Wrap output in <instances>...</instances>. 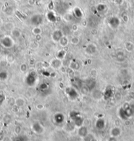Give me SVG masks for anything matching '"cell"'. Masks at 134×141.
Returning a JSON list of instances; mask_svg holds the SVG:
<instances>
[{
	"instance_id": "obj_11",
	"label": "cell",
	"mask_w": 134,
	"mask_h": 141,
	"mask_svg": "<svg viewBox=\"0 0 134 141\" xmlns=\"http://www.w3.org/2000/svg\"><path fill=\"white\" fill-rule=\"evenodd\" d=\"M78 135L81 137H85V136H87L88 135V129H87V127L83 126V125L80 127L79 129H78Z\"/></svg>"
},
{
	"instance_id": "obj_13",
	"label": "cell",
	"mask_w": 134,
	"mask_h": 141,
	"mask_svg": "<svg viewBox=\"0 0 134 141\" xmlns=\"http://www.w3.org/2000/svg\"><path fill=\"white\" fill-rule=\"evenodd\" d=\"M41 16H40V15H35V16H33L31 19L32 24L36 26L40 25L42 22V18Z\"/></svg>"
},
{
	"instance_id": "obj_23",
	"label": "cell",
	"mask_w": 134,
	"mask_h": 141,
	"mask_svg": "<svg viewBox=\"0 0 134 141\" xmlns=\"http://www.w3.org/2000/svg\"><path fill=\"white\" fill-rule=\"evenodd\" d=\"M126 49L128 51H132L134 49V45L132 42H127L126 44Z\"/></svg>"
},
{
	"instance_id": "obj_15",
	"label": "cell",
	"mask_w": 134,
	"mask_h": 141,
	"mask_svg": "<svg viewBox=\"0 0 134 141\" xmlns=\"http://www.w3.org/2000/svg\"><path fill=\"white\" fill-rule=\"evenodd\" d=\"M49 89V85L48 83H45V82H43L39 85V90L40 91V92L42 91V93H45L47 91V90Z\"/></svg>"
},
{
	"instance_id": "obj_28",
	"label": "cell",
	"mask_w": 134,
	"mask_h": 141,
	"mask_svg": "<svg viewBox=\"0 0 134 141\" xmlns=\"http://www.w3.org/2000/svg\"><path fill=\"white\" fill-rule=\"evenodd\" d=\"M79 39L77 37H74V38H72V40H71V43L72 44H74V45H76V44H78L79 43Z\"/></svg>"
},
{
	"instance_id": "obj_7",
	"label": "cell",
	"mask_w": 134,
	"mask_h": 141,
	"mask_svg": "<svg viewBox=\"0 0 134 141\" xmlns=\"http://www.w3.org/2000/svg\"><path fill=\"white\" fill-rule=\"evenodd\" d=\"M114 94V91L112 89L111 87H107L106 89H105V91H104L103 93V98L105 100H109L111 99V98L112 97Z\"/></svg>"
},
{
	"instance_id": "obj_17",
	"label": "cell",
	"mask_w": 134,
	"mask_h": 141,
	"mask_svg": "<svg viewBox=\"0 0 134 141\" xmlns=\"http://www.w3.org/2000/svg\"><path fill=\"white\" fill-rule=\"evenodd\" d=\"M95 85H96V82L93 80H87V82H86V86L89 89V91H91L92 89H94Z\"/></svg>"
},
{
	"instance_id": "obj_5",
	"label": "cell",
	"mask_w": 134,
	"mask_h": 141,
	"mask_svg": "<svg viewBox=\"0 0 134 141\" xmlns=\"http://www.w3.org/2000/svg\"><path fill=\"white\" fill-rule=\"evenodd\" d=\"M32 129L33 131L35 133L37 134H42L44 131L43 126L40 124V123H39L38 121H36V122L33 123L32 125Z\"/></svg>"
},
{
	"instance_id": "obj_14",
	"label": "cell",
	"mask_w": 134,
	"mask_h": 141,
	"mask_svg": "<svg viewBox=\"0 0 134 141\" xmlns=\"http://www.w3.org/2000/svg\"><path fill=\"white\" fill-rule=\"evenodd\" d=\"M111 134L113 137H118L121 134V130L118 127H113L111 129Z\"/></svg>"
},
{
	"instance_id": "obj_25",
	"label": "cell",
	"mask_w": 134,
	"mask_h": 141,
	"mask_svg": "<svg viewBox=\"0 0 134 141\" xmlns=\"http://www.w3.org/2000/svg\"><path fill=\"white\" fill-rule=\"evenodd\" d=\"M12 34H13V36L15 37V38H19V37L20 36V32L18 30H13V31H12Z\"/></svg>"
},
{
	"instance_id": "obj_32",
	"label": "cell",
	"mask_w": 134,
	"mask_h": 141,
	"mask_svg": "<svg viewBox=\"0 0 134 141\" xmlns=\"http://www.w3.org/2000/svg\"><path fill=\"white\" fill-rule=\"evenodd\" d=\"M15 132H16V134H19L20 133V131H21V127L20 126H17L16 127V128L15 129Z\"/></svg>"
},
{
	"instance_id": "obj_33",
	"label": "cell",
	"mask_w": 134,
	"mask_h": 141,
	"mask_svg": "<svg viewBox=\"0 0 134 141\" xmlns=\"http://www.w3.org/2000/svg\"><path fill=\"white\" fill-rule=\"evenodd\" d=\"M3 139V133L0 132V141H1Z\"/></svg>"
},
{
	"instance_id": "obj_19",
	"label": "cell",
	"mask_w": 134,
	"mask_h": 141,
	"mask_svg": "<svg viewBox=\"0 0 134 141\" xmlns=\"http://www.w3.org/2000/svg\"><path fill=\"white\" fill-rule=\"evenodd\" d=\"M47 18H48V20H49V21H51V22H54L56 21V19H57L56 17L55 16L54 13H52L51 11H50V12H49V13H47Z\"/></svg>"
},
{
	"instance_id": "obj_9",
	"label": "cell",
	"mask_w": 134,
	"mask_h": 141,
	"mask_svg": "<svg viewBox=\"0 0 134 141\" xmlns=\"http://www.w3.org/2000/svg\"><path fill=\"white\" fill-rule=\"evenodd\" d=\"M63 36L62 31L59 30H57L54 31L52 34V39L55 42H59V40L61 39L62 37Z\"/></svg>"
},
{
	"instance_id": "obj_27",
	"label": "cell",
	"mask_w": 134,
	"mask_h": 141,
	"mask_svg": "<svg viewBox=\"0 0 134 141\" xmlns=\"http://www.w3.org/2000/svg\"><path fill=\"white\" fill-rule=\"evenodd\" d=\"M33 32L35 34L39 35L41 34V32H42V30L40 29L39 27H36L34 28V30H33Z\"/></svg>"
},
{
	"instance_id": "obj_2",
	"label": "cell",
	"mask_w": 134,
	"mask_h": 141,
	"mask_svg": "<svg viewBox=\"0 0 134 141\" xmlns=\"http://www.w3.org/2000/svg\"><path fill=\"white\" fill-rule=\"evenodd\" d=\"M37 81V74L36 73L32 71L30 72L26 76L25 78V83L26 85L30 86V87H33L35 85Z\"/></svg>"
},
{
	"instance_id": "obj_10",
	"label": "cell",
	"mask_w": 134,
	"mask_h": 141,
	"mask_svg": "<svg viewBox=\"0 0 134 141\" xmlns=\"http://www.w3.org/2000/svg\"><path fill=\"white\" fill-rule=\"evenodd\" d=\"M105 120L103 118H99L95 122V127L99 130H102L105 128Z\"/></svg>"
},
{
	"instance_id": "obj_18",
	"label": "cell",
	"mask_w": 134,
	"mask_h": 141,
	"mask_svg": "<svg viewBox=\"0 0 134 141\" xmlns=\"http://www.w3.org/2000/svg\"><path fill=\"white\" fill-rule=\"evenodd\" d=\"M51 64L55 68H58L61 65V60L57 58V59L53 60L51 62Z\"/></svg>"
},
{
	"instance_id": "obj_22",
	"label": "cell",
	"mask_w": 134,
	"mask_h": 141,
	"mask_svg": "<svg viewBox=\"0 0 134 141\" xmlns=\"http://www.w3.org/2000/svg\"><path fill=\"white\" fill-rule=\"evenodd\" d=\"M59 42L61 46H66V45H67V44H68V39H67L65 36H63L61 38V39L59 40Z\"/></svg>"
},
{
	"instance_id": "obj_12",
	"label": "cell",
	"mask_w": 134,
	"mask_h": 141,
	"mask_svg": "<svg viewBox=\"0 0 134 141\" xmlns=\"http://www.w3.org/2000/svg\"><path fill=\"white\" fill-rule=\"evenodd\" d=\"M97 51V47L94 44H89L87 45L86 49H85V51L87 54H94L95 52Z\"/></svg>"
},
{
	"instance_id": "obj_4",
	"label": "cell",
	"mask_w": 134,
	"mask_h": 141,
	"mask_svg": "<svg viewBox=\"0 0 134 141\" xmlns=\"http://www.w3.org/2000/svg\"><path fill=\"white\" fill-rule=\"evenodd\" d=\"M66 94L68 95L69 98L72 100H76L79 96L78 93L76 89L74 87H68L65 90Z\"/></svg>"
},
{
	"instance_id": "obj_3",
	"label": "cell",
	"mask_w": 134,
	"mask_h": 141,
	"mask_svg": "<svg viewBox=\"0 0 134 141\" xmlns=\"http://www.w3.org/2000/svg\"><path fill=\"white\" fill-rule=\"evenodd\" d=\"M0 44L5 48L9 49L14 45V41L11 37L9 36H5L2 37L0 39Z\"/></svg>"
},
{
	"instance_id": "obj_24",
	"label": "cell",
	"mask_w": 134,
	"mask_h": 141,
	"mask_svg": "<svg viewBox=\"0 0 134 141\" xmlns=\"http://www.w3.org/2000/svg\"><path fill=\"white\" fill-rule=\"evenodd\" d=\"M8 78V74L5 71H2L0 72V80L4 81L6 80Z\"/></svg>"
},
{
	"instance_id": "obj_1",
	"label": "cell",
	"mask_w": 134,
	"mask_h": 141,
	"mask_svg": "<svg viewBox=\"0 0 134 141\" xmlns=\"http://www.w3.org/2000/svg\"><path fill=\"white\" fill-rule=\"evenodd\" d=\"M70 118L72 120L73 123L78 127L82 126L83 123V119L82 116H80L79 112L77 111H72L70 113Z\"/></svg>"
},
{
	"instance_id": "obj_6",
	"label": "cell",
	"mask_w": 134,
	"mask_h": 141,
	"mask_svg": "<svg viewBox=\"0 0 134 141\" xmlns=\"http://www.w3.org/2000/svg\"><path fill=\"white\" fill-rule=\"evenodd\" d=\"M108 23L109 25H110L112 28H116L118 27L120 25V20L118 18L116 17H111L108 20Z\"/></svg>"
},
{
	"instance_id": "obj_16",
	"label": "cell",
	"mask_w": 134,
	"mask_h": 141,
	"mask_svg": "<svg viewBox=\"0 0 134 141\" xmlns=\"http://www.w3.org/2000/svg\"><path fill=\"white\" fill-rule=\"evenodd\" d=\"M13 141H29V139L26 135H18L14 139Z\"/></svg>"
},
{
	"instance_id": "obj_21",
	"label": "cell",
	"mask_w": 134,
	"mask_h": 141,
	"mask_svg": "<svg viewBox=\"0 0 134 141\" xmlns=\"http://www.w3.org/2000/svg\"><path fill=\"white\" fill-rule=\"evenodd\" d=\"M66 56V52L63 50H61V51H59L57 52V58L59 60H61V59H63Z\"/></svg>"
},
{
	"instance_id": "obj_20",
	"label": "cell",
	"mask_w": 134,
	"mask_h": 141,
	"mask_svg": "<svg viewBox=\"0 0 134 141\" xmlns=\"http://www.w3.org/2000/svg\"><path fill=\"white\" fill-rule=\"evenodd\" d=\"M25 104V101L22 98H18L17 99L15 100V104L18 107H21L22 106H24V104Z\"/></svg>"
},
{
	"instance_id": "obj_31",
	"label": "cell",
	"mask_w": 134,
	"mask_h": 141,
	"mask_svg": "<svg viewBox=\"0 0 134 141\" xmlns=\"http://www.w3.org/2000/svg\"><path fill=\"white\" fill-rule=\"evenodd\" d=\"M5 100V96L3 94H0V106H1Z\"/></svg>"
},
{
	"instance_id": "obj_30",
	"label": "cell",
	"mask_w": 134,
	"mask_h": 141,
	"mask_svg": "<svg viewBox=\"0 0 134 141\" xmlns=\"http://www.w3.org/2000/svg\"><path fill=\"white\" fill-rule=\"evenodd\" d=\"M11 118L9 115H5V116L3 117V121H5V122L11 121Z\"/></svg>"
},
{
	"instance_id": "obj_29",
	"label": "cell",
	"mask_w": 134,
	"mask_h": 141,
	"mask_svg": "<svg viewBox=\"0 0 134 141\" xmlns=\"http://www.w3.org/2000/svg\"><path fill=\"white\" fill-rule=\"evenodd\" d=\"M20 70L22 71V72H26V71L28 69L27 65L25 64H22V65L20 66Z\"/></svg>"
},
{
	"instance_id": "obj_8",
	"label": "cell",
	"mask_w": 134,
	"mask_h": 141,
	"mask_svg": "<svg viewBox=\"0 0 134 141\" xmlns=\"http://www.w3.org/2000/svg\"><path fill=\"white\" fill-rule=\"evenodd\" d=\"M65 117L64 116L63 114L62 113H57L55 114L54 116V120L55 123L57 124H62L65 121Z\"/></svg>"
},
{
	"instance_id": "obj_26",
	"label": "cell",
	"mask_w": 134,
	"mask_h": 141,
	"mask_svg": "<svg viewBox=\"0 0 134 141\" xmlns=\"http://www.w3.org/2000/svg\"><path fill=\"white\" fill-rule=\"evenodd\" d=\"M83 139H84L85 141H92L94 139V137L91 135V134L88 133V135L87 136H85Z\"/></svg>"
}]
</instances>
